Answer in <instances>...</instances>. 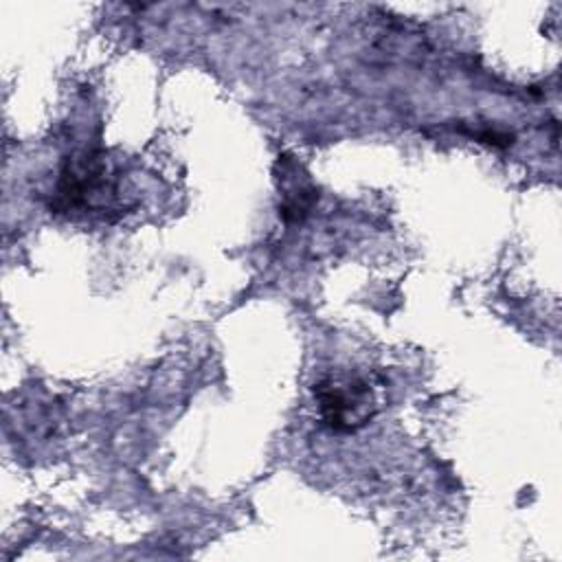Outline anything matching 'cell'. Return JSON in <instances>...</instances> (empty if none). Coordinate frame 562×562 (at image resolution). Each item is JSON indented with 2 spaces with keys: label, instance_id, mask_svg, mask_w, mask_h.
Masks as SVG:
<instances>
[{
  "label": "cell",
  "instance_id": "obj_1",
  "mask_svg": "<svg viewBox=\"0 0 562 562\" xmlns=\"http://www.w3.org/2000/svg\"><path fill=\"white\" fill-rule=\"evenodd\" d=\"M50 209L55 213H81L101 220H108L112 213L123 215L127 204L119 167L103 151L70 158L55 184Z\"/></svg>",
  "mask_w": 562,
  "mask_h": 562
},
{
  "label": "cell",
  "instance_id": "obj_2",
  "mask_svg": "<svg viewBox=\"0 0 562 562\" xmlns=\"http://www.w3.org/2000/svg\"><path fill=\"white\" fill-rule=\"evenodd\" d=\"M314 397L325 426L338 432L364 426L375 413L373 391L360 378H325L314 386Z\"/></svg>",
  "mask_w": 562,
  "mask_h": 562
},
{
  "label": "cell",
  "instance_id": "obj_3",
  "mask_svg": "<svg viewBox=\"0 0 562 562\" xmlns=\"http://www.w3.org/2000/svg\"><path fill=\"white\" fill-rule=\"evenodd\" d=\"M279 187H281V217L285 222H301L316 202V189L301 165L290 156H279Z\"/></svg>",
  "mask_w": 562,
  "mask_h": 562
}]
</instances>
